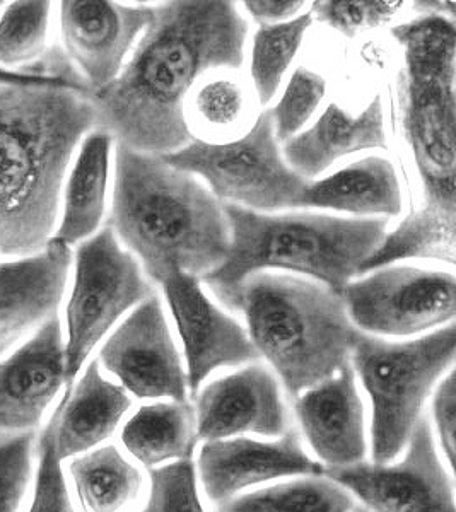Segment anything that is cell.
Returning a JSON list of instances; mask_svg holds the SVG:
<instances>
[{
    "mask_svg": "<svg viewBox=\"0 0 456 512\" xmlns=\"http://www.w3.org/2000/svg\"><path fill=\"white\" fill-rule=\"evenodd\" d=\"M395 465L357 463L323 468L371 512H455V485L439 458L431 419L422 415Z\"/></svg>",
    "mask_w": 456,
    "mask_h": 512,
    "instance_id": "cell-9",
    "label": "cell"
},
{
    "mask_svg": "<svg viewBox=\"0 0 456 512\" xmlns=\"http://www.w3.org/2000/svg\"><path fill=\"white\" fill-rule=\"evenodd\" d=\"M132 405L129 393L101 374L100 362H89L79 383L65 391L47 425L60 461L105 443Z\"/></svg>",
    "mask_w": 456,
    "mask_h": 512,
    "instance_id": "cell-20",
    "label": "cell"
},
{
    "mask_svg": "<svg viewBox=\"0 0 456 512\" xmlns=\"http://www.w3.org/2000/svg\"><path fill=\"white\" fill-rule=\"evenodd\" d=\"M311 21V14H303L286 23L264 24L255 35L252 74L258 98L264 105L277 93L282 76L301 47Z\"/></svg>",
    "mask_w": 456,
    "mask_h": 512,
    "instance_id": "cell-29",
    "label": "cell"
},
{
    "mask_svg": "<svg viewBox=\"0 0 456 512\" xmlns=\"http://www.w3.org/2000/svg\"><path fill=\"white\" fill-rule=\"evenodd\" d=\"M233 311L245 315L248 337L291 398L339 373L363 337L342 294L289 275L248 277Z\"/></svg>",
    "mask_w": 456,
    "mask_h": 512,
    "instance_id": "cell-5",
    "label": "cell"
},
{
    "mask_svg": "<svg viewBox=\"0 0 456 512\" xmlns=\"http://www.w3.org/2000/svg\"><path fill=\"white\" fill-rule=\"evenodd\" d=\"M197 111L205 122L214 127H228L240 118L243 110V93L231 81L209 82L200 89L195 99Z\"/></svg>",
    "mask_w": 456,
    "mask_h": 512,
    "instance_id": "cell-36",
    "label": "cell"
},
{
    "mask_svg": "<svg viewBox=\"0 0 456 512\" xmlns=\"http://www.w3.org/2000/svg\"><path fill=\"white\" fill-rule=\"evenodd\" d=\"M120 439L127 453L146 468L192 460L199 441L195 410L188 402L144 405L125 422Z\"/></svg>",
    "mask_w": 456,
    "mask_h": 512,
    "instance_id": "cell-24",
    "label": "cell"
},
{
    "mask_svg": "<svg viewBox=\"0 0 456 512\" xmlns=\"http://www.w3.org/2000/svg\"><path fill=\"white\" fill-rule=\"evenodd\" d=\"M216 512H371L351 492L325 475L277 483L267 489L236 495Z\"/></svg>",
    "mask_w": 456,
    "mask_h": 512,
    "instance_id": "cell-27",
    "label": "cell"
},
{
    "mask_svg": "<svg viewBox=\"0 0 456 512\" xmlns=\"http://www.w3.org/2000/svg\"><path fill=\"white\" fill-rule=\"evenodd\" d=\"M91 94L50 86H0V258L47 248L65 175L96 128Z\"/></svg>",
    "mask_w": 456,
    "mask_h": 512,
    "instance_id": "cell-2",
    "label": "cell"
},
{
    "mask_svg": "<svg viewBox=\"0 0 456 512\" xmlns=\"http://www.w3.org/2000/svg\"><path fill=\"white\" fill-rule=\"evenodd\" d=\"M187 357L188 390L193 398L219 367L241 366L262 357L245 328L207 299L199 277L175 268L161 282Z\"/></svg>",
    "mask_w": 456,
    "mask_h": 512,
    "instance_id": "cell-12",
    "label": "cell"
},
{
    "mask_svg": "<svg viewBox=\"0 0 456 512\" xmlns=\"http://www.w3.org/2000/svg\"><path fill=\"white\" fill-rule=\"evenodd\" d=\"M313 12L318 21L332 26L342 35L354 36L363 28H376L395 16L402 2H351L328 0L315 2Z\"/></svg>",
    "mask_w": 456,
    "mask_h": 512,
    "instance_id": "cell-33",
    "label": "cell"
},
{
    "mask_svg": "<svg viewBox=\"0 0 456 512\" xmlns=\"http://www.w3.org/2000/svg\"><path fill=\"white\" fill-rule=\"evenodd\" d=\"M197 470L207 499L216 507L258 483L323 475L322 463L304 451L296 429L277 441L250 437L209 441L200 448Z\"/></svg>",
    "mask_w": 456,
    "mask_h": 512,
    "instance_id": "cell-14",
    "label": "cell"
},
{
    "mask_svg": "<svg viewBox=\"0 0 456 512\" xmlns=\"http://www.w3.org/2000/svg\"><path fill=\"white\" fill-rule=\"evenodd\" d=\"M50 2H12L0 14V67L30 72L47 55Z\"/></svg>",
    "mask_w": 456,
    "mask_h": 512,
    "instance_id": "cell-28",
    "label": "cell"
},
{
    "mask_svg": "<svg viewBox=\"0 0 456 512\" xmlns=\"http://www.w3.org/2000/svg\"><path fill=\"white\" fill-rule=\"evenodd\" d=\"M325 89L327 86L322 76L304 67L296 70L279 105L270 111L275 137L286 142L293 139L315 113L325 96Z\"/></svg>",
    "mask_w": 456,
    "mask_h": 512,
    "instance_id": "cell-31",
    "label": "cell"
},
{
    "mask_svg": "<svg viewBox=\"0 0 456 512\" xmlns=\"http://www.w3.org/2000/svg\"><path fill=\"white\" fill-rule=\"evenodd\" d=\"M400 106L424 195L455 197V76L400 72Z\"/></svg>",
    "mask_w": 456,
    "mask_h": 512,
    "instance_id": "cell-13",
    "label": "cell"
},
{
    "mask_svg": "<svg viewBox=\"0 0 456 512\" xmlns=\"http://www.w3.org/2000/svg\"><path fill=\"white\" fill-rule=\"evenodd\" d=\"M0 86H50L91 94L86 81L60 48H50L30 72H11L0 67Z\"/></svg>",
    "mask_w": 456,
    "mask_h": 512,
    "instance_id": "cell-35",
    "label": "cell"
},
{
    "mask_svg": "<svg viewBox=\"0 0 456 512\" xmlns=\"http://www.w3.org/2000/svg\"><path fill=\"white\" fill-rule=\"evenodd\" d=\"M35 432L0 434V512H19L31 477Z\"/></svg>",
    "mask_w": 456,
    "mask_h": 512,
    "instance_id": "cell-32",
    "label": "cell"
},
{
    "mask_svg": "<svg viewBox=\"0 0 456 512\" xmlns=\"http://www.w3.org/2000/svg\"><path fill=\"white\" fill-rule=\"evenodd\" d=\"M152 16V7L91 0L60 4L65 55L91 91H100L117 79L135 38L146 31Z\"/></svg>",
    "mask_w": 456,
    "mask_h": 512,
    "instance_id": "cell-15",
    "label": "cell"
},
{
    "mask_svg": "<svg viewBox=\"0 0 456 512\" xmlns=\"http://www.w3.org/2000/svg\"><path fill=\"white\" fill-rule=\"evenodd\" d=\"M110 226L158 284L175 268L204 279L231 248L224 204L211 190L161 156L122 144L115 152Z\"/></svg>",
    "mask_w": 456,
    "mask_h": 512,
    "instance_id": "cell-3",
    "label": "cell"
},
{
    "mask_svg": "<svg viewBox=\"0 0 456 512\" xmlns=\"http://www.w3.org/2000/svg\"><path fill=\"white\" fill-rule=\"evenodd\" d=\"M40 465L36 473L35 497L30 512H76L57 456L52 434L45 427L38 444Z\"/></svg>",
    "mask_w": 456,
    "mask_h": 512,
    "instance_id": "cell-34",
    "label": "cell"
},
{
    "mask_svg": "<svg viewBox=\"0 0 456 512\" xmlns=\"http://www.w3.org/2000/svg\"><path fill=\"white\" fill-rule=\"evenodd\" d=\"M161 158L176 169L207 180L219 200L248 210L298 209L310 181L289 168L275 140L274 122L265 111L240 140L211 144L192 139ZM226 202V204H229Z\"/></svg>",
    "mask_w": 456,
    "mask_h": 512,
    "instance_id": "cell-7",
    "label": "cell"
},
{
    "mask_svg": "<svg viewBox=\"0 0 456 512\" xmlns=\"http://www.w3.org/2000/svg\"><path fill=\"white\" fill-rule=\"evenodd\" d=\"M299 207L342 210L359 216H397L402 209V192L390 161L366 158L325 180L310 183Z\"/></svg>",
    "mask_w": 456,
    "mask_h": 512,
    "instance_id": "cell-22",
    "label": "cell"
},
{
    "mask_svg": "<svg viewBox=\"0 0 456 512\" xmlns=\"http://www.w3.org/2000/svg\"><path fill=\"white\" fill-rule=\"evenodd\" d=\"M456 328L393 344L363 333L351 364L371 402V454L378 465L392 463L409 443L433 386L455 361Z\"/></svg>",
    "mask_w": 456,
    "mask_h": 512,
    "instance_id": "cell-6",
    "label": "cell"
},
{
    "mask_svg": "<svg viewBox=\"0 0 456 512\" xmlns=\"http://www.w3.org/2000/svg\"><path fill=\"white\" fill-rule=\"evenodd\" d=\"M98 362L137 398L187 402V373L158 296L147 297L118 326Z\"/></svg>",
    "mask_w": 456,
    "mask_h": 512,
    "instance_id": "cell-11",
    "label": "cell"
},
{
    "mask_svg": "<svg viewBox=\"0 0 456 512\" xmlns=\"http://www.w3.org/2000/svg\"><path fill=\"white\" fill-rule=\"evenodd\" d=\"M195 402L197 439L204 443L241 434L281 437L291 429L279 383L262 364L212 381Z\"/></svg>",
    "mask_w": 456,
    "mask_h": 512,
    "instance_id": "cell-16",
    "label": "cell"
},
{
    "mask_svg": "<svg viewBox=\"0 0 456 512\" xmlns=\"http://www.w3.org/2000/svg\"><path fill=\"white\" fill-rule=\"evenodd\" d=\"M149 494L139 512H205L193 460L156 466L149 472Z\"/></svg>",
    "mask_w": 456,
    "mask_h": 512,
    "instance_id": "cell-30",
    "label": "cell"
},
{
    "mask_svg": "<svg viewBox=\"0 0 456 512\" xmlns=\"http://www.w3.org/2000/svg\"><path fill=\"white\" fill-rule=\"evenodd\" d=\"M224 212L231 229L228 260L204 280L229 309L241 284L265 268L311 275L342 294L386 236L385 219L265 216L234 204H224Z\"/></svg>",
    "mask_w": 456,
    "mask_h": 512,
    "instance_id": "cell-4",
    "label": "cell"
},
{
    "mask_svg": "<svg viewBox=\"0 0 456 512\" xmlns=\"http://www.w3.org/2000/svg\"><path fill=\"white\" fill-rule=\"evenodd\" d=\"M64 384V332L53 315L0 361V434L35 432Z\"/></svg>",
    "mask_w": 456,
    "mask_h": 512,
    "instance_id": "cell-17",
    "label": "cell"
},
{
    "mask_svg": "<svg viewBox=\"0 0 456 512\" xmlns=\"http://www.w3.org/2000/svg\"><path fill=\"white\" fill-rule=\"evenodd\" d=\"M294 412L323 468L363 463L368 453L366 415L351 362L294 398Z\"/></svg>",
    "mask_w": 456,
    "mask_h": 512,
    "instance_id": "cell-19",
    "label": "cell"
},
{
    "mask_svg": "<svg viewBox=\"0 0 456 512\" xmlns=\"http://www.w3.org/2000/svg\"><path fill=\"white\" fill-rule=\"evenodd\" d=\"M245 19L231 2H168L154 9L129 64L91 91L96 128L117 144L164 156L192 142L185 98L207 70L243 64Z\"/></svg>",
    "mask_w": 456,
    "mask_h": 512,
    "instance_id": "cell-1",
    "label": "cell"
},
{
    "mask_svg": "<svg viewBox=\"0 0 456 512\" xmlns=\"http://www.w3.org/2000/svg\"><path fill=\"white\" fill-rule=\"evenodd\" d=\"M151 296V284L134 256L120 248L110 224L77 248L74 286L65 309L67 390L120 316Z\"/></svg>",
    "mask_w": 456,
    "mask_h": 512,
    "instance_id": "cell-8",
    "label": "cell"
},
{
    "mask_svg": "<svg viewBox=\"0 0 456 512\" xmlns=\"http://www.w3.org/2000/svg\"><path fill=\"white\" fill-rule=\"evenodd\" d=\"M71 262V246L55 239L38 255L0 262V357L57 315Z\"/></svg>",
    "mask_w": 456,
    "mask_h": 512,
    "instance_id": "cell-18",
    "label": "cell"
},
{
    "mask_svg": "<svg viewBox=\"0 0 456 512\" xmlns=\"http://www.w3.org/2000/svg\"><path fill=\"white\" fill-rule=\"evenodd\" d=\"M112 144V135L103 130H93L82 142L65 187L64 212L53 234L55 241L67 246L76 245L100 226L105 214Z\"/></svg>",
    "mask_w": 456,
    "mask_h": 512,
    "instance_id": "cell-23",
    "label": "cell"
},
{
    "mask_svg": "<svg viewBox=\"0 0 456 512\" xmlns=\"http://www.w3.org/2000/svg\"><path fill=\"white\" fill-rule=\"evenodd\" d=\"M246 9L257 19L258 23H272L277 21H286L293 14L304 6L303 2H270V0H260V2H245Z\"/></svg>",
    "mask_w": 456,
    "mask_h": 512,
    "instance_id": "cell-38",
    "label": "cell"
},
{
    "mask_svg": "<svg viewBox=\"0 0 456 512\" xmlns=\"http://www.w3.org/2000/svg\"><path fill=\"white\" fill-rule=\"evenodd\" d=\"M455 197L424 195L421 209L383 238L380 248L361 265L359 274L405 258H434L455 263Z\"/></svg>",
    "mask_w": 456,
    "mask_h": 512,
    "instance_id": "cell-26",
    "label": "cell"
},
{
    "mask_svg": "<svg viewBox=\"0 0 456 512\" xmlns=\"http://www.w3.org/2000/svg\"><path fill=\"white\" fill-rule=\"evenodd\" d=\"M456 388L455 373L451 371L434 393L433 420L431 425L438 432L439 446L448 460L450 468L455 466L456 429Z\"/></svg>",
    "mask_w": 456,
    "mask_h": 512,
    "instance_id": "cell-37",
    "label": "cell"
},
{
    "mask_svg": "<svg viewBox=\"0 0 456 512\" xmlns=\"http://www.w3.org/2000/svg\"><path fill=\"white\" fill-rule=\"evenodd\" d=\"M364 149H386L380 96L356 117L335 103L328 106L310 130L287 140L284 154L287 166L310 180L322 175L340 158Z\"/></svg>",
    "mask_w": 456,
    "mask_h": 512,
    "instance_id": "cell-21",
    "label": "cell"
},
{
    "mask_svg": "<svg viewBox=\"0 0 456 512\" xmlns=\"http://www.w3.org/2000/svg\"><path fill=\"white\" fill-rule=\"evenodd\" d=\"M69 473L84 512H134L147 492L141 468L115 444L77 456Z\"/></svg>",
    "mask_w": 456,
    "mask_h": 512,
    "instance_id": "cell-25",
    "label": "cell"
},
{
    "mask_svg": "<svg viewBox=\"0 0 456 512\" xmlns=\"http://www.w3.org/2000/svg\"><path fill=\"white\" fill-rule=\"evenodd\" d=\"M352 323L361 332L407 337L453 321L455 275L392 267L351 282L342 292Z\"/></svg>",
    "mask_w": 456,
    "mask_h": 512,
    "instance_id": "cell-10",
    "label": "cell"
}]
</instances>
